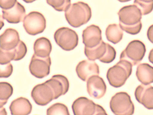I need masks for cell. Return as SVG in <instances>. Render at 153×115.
<instances>
[{"label":"cell","instance_id":"cell-31","mask_svg":"<svg viewBox=\"0 0 153 115\" xmlns=\"http://www.w3.org/2000/svg\"><path fill=\"white\" fill-rule=\"evenodd\" d=\"M149 61L153 64V48L150 51L148 56Z\"/></svg>","mask_w":153,"mask_h":115},{"label":"cell","instance_id":"cell-2","mask_svg":"<svg viewBox=\"0 0 153 115\" xmlns=\"http://www.w3.org/2000/svg\"><path fill=\"white\" fill-rule=\"evenodd\" d=\"M132 67L128 61L120 60L107 71L106 77L110 84L115 88L123 86L131 74Z\"/></svg>","mask_w":153,"mask_h":115},{"label":"cell","instance_id":"cell-16","mask_svg":"<svg viewBox=\"0 0 153 115\" xmlns=\"http://www.w3.org/2000/svg\"><path fill=\"white\" fill-rule=\"evenodd\" d=\"M45 82L52 88L54 93V99L65 94L69 90V81L65 76L61 75H53Z\"/></svg>","mask_w":153,"mask_h":115},{"label":"cell","instance_id":"cell-26","mask_svg":"<svg viewBox=\"0 0 153 115\" xmlns=\"http://www.w3.org/2000/svg\"><path fill=\"white\" fill-rule=\"evenodd\" d=\"M13 92V87L10 84L5 82H0V100L7 101Z\"/></svg>","mask_w":153,"mask_h":115},{"label":"cell","instance_id":"cell-1","mask_svg":"<svg viewBox=\"0 0 153 115\" xmlns=\"http://www.w3.org/2000/svg\"><path fill=\"white\" fill-rule=\"evenodd\" d=\"M91 10L88 4L82 1L72 4L65 11V19L74 28H78L86 24L91 17Z\"/></svg>","mask_w":153,"mask_h":115},{"label":"cell","instance_id":"cell-7","mask_svg":"<svg viewBox=\"0 0 153 115\" xmlns=\"http://www.w3.org/2000/svg\"><path fill=\"white\" fill-rule=\"evenodd\" d=\"M146 49L145 45L141 41L134 40L128 44L121 53L120 60H126L132 66L137 65L144 57Z\"/></svg>","mask_w":153,"mask_h":115},{"label":"cell","instance_id":"cell-18","mask_svg":"<svg viewBox=\"0 0 153 115\" xmlns=\"http://www.w3.org/2000/svg\"><path fill=\"white\" fill-rule=\"evenodd\" d=\"M2 17L8 22L16 24L23 21L25 16L24 7L17 1L15 5L8 9L2 10Z\"/></svg>","mask_w":153,"mask_h":115},{"label":"cell","instance_id":"cell-27","mask_svg":"<svg viewBox=\"0 0 153 115\" xmlns=\"http://www.w3.org/2000/svg\"><path fill=\"white\" fill-rule=\"evenodd\" d=\"M133 3L140 9L142 15H147L153 10V1L147 3L140 0H134Z\"/></svg>","mask_w":153,"mask_h":115},{"label":"cell","instance_id":"cell-14","mask_svg":"<svg viewBox=\"0 0 153 115\" xmlns=\"http://www.w3.org/2000/svg\"><path fill=\"white\" fill-rule=\"evenodd\" d=\"M107 87L102 78L98 75L90 77L87 81V91L91 97L100 99L105 95Z\"/></svg>","mask_w":153,"mask_h":115},{"label":"cell","instance_id":"cell-8","mask_svg":"<svg viewBox=\"0 0 153 115\" xmlns=\"http://www.w3.org/2000/svg\"><path fill=\"white\" fill-rule=\"evenodd\" d=\"M54 38L56 44L65 51L73 50L78 45V34L74 31L68 27L58 29L54 33Z\"/></svg>","mask_w":153,"mask_h":115},{"label":"cell","instance_id":"cell-13","mask_svg":"<svg viewBox=\"0 0 153 115\" xmlns=\"http://www.w3.org/2000/svg\"><path fill=\"white\" fill-rule=\"evenodd\" d=\"M82 36V43L86 48H93L102 40V31L98 26L94 25H89L84 29Z\"/></svg>","mask_w":153,"mask_h":115},{"label":"cell","instance_id":"cell-28","mask_svg":"<svg viewBox=\"0 0 153 115\" xmlns=\"http://www.w3.org/2000/svg\"><path fill=\"white\" fill-rule=\"evenodd\" d=\"M0 77L7 78L10 77L13 72V66L10 62L6 64H0Z\"/></svg>","mask_w":153,"mask_h":115},{"label":"cell","instance_id":"cell-21","mask_svg":"<svg viewBox=\"0 0 153 115\" xmlns=\"http://www.w3.org/2000/svg\"><path fill=\"white\" fill-rule=\"evenodd\" d=\"M136 75L138 80L144 85L153 83V67L147 63L140 64L137 66Z\"/></svg>","mask_w":153,"mask_h":115},{"label":"cell","instance_id":"cell-5","mask_svg":"<svg viewBox=\"0 0 153 115\" xmlns=\"http://www.w3.org/2000/svg\"><path fill=\"white\" fill-rule=\"evenodd\" d=\"M117 14L119 18V25L123 30L128 27L137 26L141 23L142 15L141 11L134 4L123 7Z\"/></svg>","mask_w":153,"mask_h":115},{"label":"cell","instance_id":"cell-11","mask_svg":"<svg viewBox=\"0 0 153 115\" xmlns=\"http://www.w3.org/2000/svg\"><path fill=\"white\" fill-rule=\"evenodd\" d=\"M31 96L37 105L45 106L54 99V95L51 87L45 82L33 88Z\"/></svg>","mask_w":153,"mask_h":115},{"label":"cell","instance_id":"cell-19","mask_svg":"<svg viewBox=\"0 0 153 115\" xmlns=\"http://www.w3.org/2000/svg\"><path fill=\"white\" fill-rule=\"evenodd\" d=\"M20 40L18 31L12 28L5 30L0 36V48L5 50H10L16 47Z\"/></svg>","mask_w":153,"mask_h":115},{"label":"cell","instance_id":"cell-17","mask_svg":"<svg viewBox=\"0 0 153 115\" xmlns=\"http://www.w3.org/2000/svg\"><path fill=\"white\" fill-rule=\"evenodd\" d=\"M134 95L136 100L148 109H153V87L141 84L136 88Z\"/></svg>","mask_w":153,"mask_h":115},{"label":"cell","instance_id":"cell-33","mask_svg":"<svg viewBox=\"0 0 153 115\" xmlns=\"http://www.w3.org/2000/svg\"><path fill=\"white\" fill-rule=\"evenodd\" d=\"M24 2L26 3H31L35 1L36 0H22Z\"/></svg>","mask_w":153,"mask_h":115},{"label":"cell","instance_id":"cell-30","mask_svg":"<svg viewBox=\"0 0 153 115\" xmlns=\"http://www.w3.org/2000/svg\"><path fill=\"white\" fill-rule=\"evenodd\" d=\"M147 35L149 41L153 43V24L149 28L147 31Z\"/></svg>","mask_w":153,"mask_h":115},{"label":"cell","instance_id":"cell-25","mask_svg":"<svg viewBox=\"0 0 153 115\" xmlns=\"http://www.w3.org/2000/svg\"><path fill=\"white\" fill-rule=\"evenodd\" d=\"M47 3L58 11H65L71 5V0H46Z\"/></svg>","mask_w":153,"mask_h":115},{"label":"cell","instance_id":"cell-3","mask_svg":"<svg viewBox=\"0 0 153 115\" xmlns=\"http://www.w3.org/2000/svg\"><path fill=\"white\" fill-rule=\"evenodd\" d=\"M84 53L88 59L94 61L99 60L105 63H110L115 58L116 52L114 48L102 40L97 46L91 48H84Z\"/></svg>","mask_w":153,"mask_h":115},{"label":"cell","instance_id":"cell-9","mask_svg":"<svg viewBox=\"0 0 153 115\" xmlns=\"http://www.w3.org/2000/svg\"><path fill=\"white\" fill-rule=\"evenodd\" d=\"M26 31L29 34L35 35L42 33L46 27L44 16L37 11H32L26 15L23 21Z\"/></svg>","mask_w":153,"mask_h":115},{"label":"cell","instance_id":"cell-4","mask_svg":"<svg viewBox=\"0 0 153 115\" xmlns=\"http://www.w3.org/2000/svg\"><path fill=\"white\" fill-rule=\"evenodd\" d=\"M110 107L116 115H131L134 112V105L130 96L126 92H118L113 96L110 102Z\"/></svg>","mask_w":153,"mask_h":115},{"label":"cell","instance_id":"cell-10","mask_svg":"<svg viewBox=\"0 0 153 115\" xmlns=\"http://www.w3.org/2000/svg\"><path fill=\"white\" fill-rule=\"evenodd\" d=\"M51 65V58L49 56L42 58L33 55L29 66L31 74L35 77L39 78H44L50 73Z\"/></svg>","mask_w":153,"mask_h":115},{"label":"cell","instance_id":"cell-22","mask_svg":"<svg viewBox=\"0 0 153 115\" xmlns=\"http://www.w3.org/2000/svg\"><path fill=\"white\" fill-rule=\"evenodd\" d=\"M34 54L37 56L45 58L48 56L52 50V45L47 38L42 37L36 39L33 45Z\"/></svg>","mask_w":153,"mask_h":115},{"label":"cell","instance_id":"cell-6","mask_svg":"<svg viewBox=\"0 0 153 115\" xmlns=\"http://www.w3.org/2000/svg\"><path fill=\"white\" fill-rule=\"evenodd\" d=\"M72 108L75 115H107L101 105L85 97H80L73 102Z\"/></svg>","mask_w":153,"mask_h":115},{"label":"cell","instance_id":"cell-29","mask_svg":"<svg viewBox=\"0 0 153 115\" xmlns=\"http://www.w3.org/2000/svg\"><path fill=\"white\" fill-rule=\"evenodd\" d=\"M16 0H0L1 8L8 9L13 7L17 2Z\"/></svg>","mask_w":153,"mask_h":115},{"label":"cell","instance_id":"cell-35","mask_svg":"<svg viewBox=\"0 0 153 115\" xmlns=\"http://www.w3.org/2000/svg\"><path fill=\"white\" fill-rule=\"evenodd\" d=\"M117 0L121 2H125L128 1H131V0Z\"/></svg>","mask_w":153,"mask_h":115},{"label":"cell","instance_id":"cell-23","mask_svg":"<svg viewBox=\"0 0 153 115\" xmlns=\"http://www.w3.org/2000/svg\"><path fill=\"white\" fill-rule=\"evenodd\" d=\"M105 34L108 41L116 44L122 39L123 32L119 25L116 24H112L108 25L106 28Z\"/></svg>","mask_w":153,"mask_h":115},{"label":"cell","instance_id":"cell-34","mask_svg":"<svg viewBox=\"0 0 153 115\" xmlns=\"http://www.w3.org/2000/svg\"><path fill=\"white\" fill-rule=\"evenodd\" d=\"M141 1L147 2V3H150L153 1V0H140Z\"/></svg>","mask_w":153,"mask_h":115},{"label":"cell","instance_id":"cell-32","mask_svg":"<svg viewBox=\"0 0 153 115\" xmlns=\"http://www.w3.org/2000/svg\"><path fill=\"white\" fill-rule=\"evenodd\" d=\"M0 114L1 113L2 114H7V112H6L5 109L4 108H3V107L0 108Z\"/></svg>","mask_w":153,"mask_h":115},{"label":"cell","instance_id":"cell-15","mask_svg":"<svg viewBox=\"0 0 153 115\" xmlns=\"http://www.w3.org/2000/svg\"><path fill=\"white\" fill-rule=\"evenodd\" d=\"M76 71L78 77L83 81H86L92 76L98 75L99 66L94 61L84 60L79 62Z\"/></svg>","mask_w":153,"mask_h":115},{"label":"cell","instance_id":"cell-12","mask_svg":"<svg viewBox=\"0 0 153 115\" xmlns=\"http://www.w3.org/2000/svg\"><path fill=\"white\" fill-rule=\"evenodd\" d=\"M27 51L25 43L21 40L15 48L10 50L0 48V63L4 65L10 63L11 60H21L25 56Z\"/></svg>","mask_w":153,"mask_h":115},{"label":"cell","instance_id":"cell-24","mask_svg":"<svg viewBox=\"0 0 153 115\" xmlns=\"http://www.w3.org/2000/svg\"><path fill=\"white\" fill-rule=\"evenodd\" d=\"M47 114L70 115L68 107L64 104L56 103L50 107L47 110Z\"/></svg>","mask_w":153,"mask_h":115},{"label":"cell","instance_id":"cell-20","mask_svg":"<svg viewBox=\"0 0 153 115\" xmlns=\"http://www.w3.org/2000/svg\"><path fill=\"white\" fill-rule=\"evenodd\" d=\"M32 106L26 98L20 97L13 100L9 109L12 115H28L32 111Z\"/></svg>","mask_w":153,"mask_h":115}]
</instances>
